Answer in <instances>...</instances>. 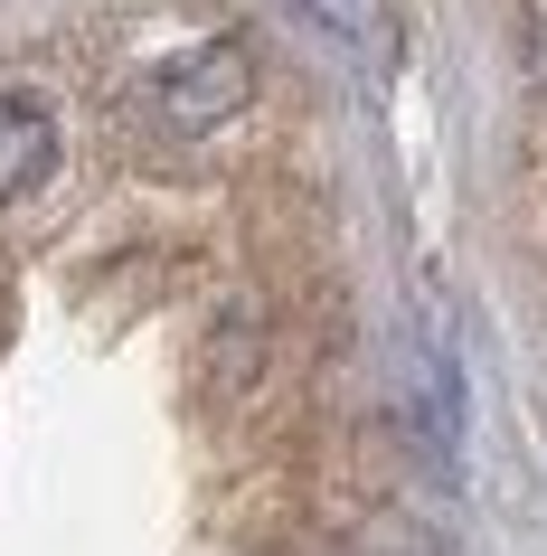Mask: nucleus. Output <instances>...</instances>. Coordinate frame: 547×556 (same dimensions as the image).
<instances>
[{"label":"nucleus","mask_w":547,"mask_h":556,"mask_svg":"<svg viewBox=\"0 0 547 556\" xmlns=\"http://www.w3.org/2000/svg\"><path fill=\"white\" fill-rule=\"evenodd\" d=\"M246 86H256V66H246L236 38H208V48H189V58H171L161 76H151V94H161V114H171L179 132L227 123L236 104H246Z\"/></svg>","instance_id":"f257e3e1"},{"label":"nucleus","mask_w":547,"mask_h":556,"mask_svg":"<svg viewBox=\"0 0 547 556\" xmlns=\"http://www.w3.org/2000/svg\"><path fill=\"white\" fill-rule=\"evenodd\" d=\"M48 170H58V123H48V104H29V94H0V207L29 199Z\"/></svg>","instance_id":"f03ea898"},{"label":"nucleus","mask_w":547,"mask_h":556,"mask_svg":"<svg viewBox=\"0 0 547 556\" xmlns=\"http://www.w3.org/2000/svg\"><path fill=\"white\" fill-rule=\"evenodd\" d=\"M519 66L547 86V0H529V10H519Z\"/></svg>","instance_id":"7ed1b4c3"}]
</instances>
